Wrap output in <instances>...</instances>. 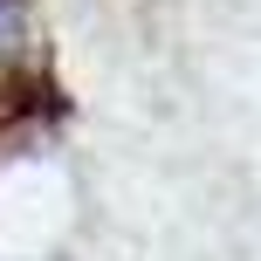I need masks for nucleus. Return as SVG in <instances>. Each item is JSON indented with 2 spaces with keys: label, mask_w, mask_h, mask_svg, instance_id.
Returning <instances> with one entry per match:
<instances>
[{
  "label": "nucleus",
  "mask_w": 261,
  "mask_h": 261,
  "mask_svg": "<svg viewBox=\"0 0 261 261\" xmlns=\"http://www.w3.org/2000/svg\"><path fill=\"white\" fill-rule=\"evenodd\" d=\"M28 35V0H0V55H14Z\"/></svg>",
  "instance_id": "f257e3e1"
}]
</instances>
